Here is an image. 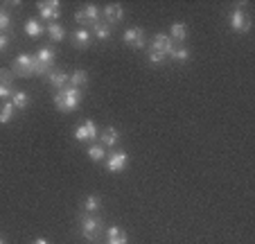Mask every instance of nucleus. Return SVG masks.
Segmentation results:
<instances>
[{
    "mask_svg": "<svg viewBox=\"0 0 255 244\" xmlns=\"http://www.w3.org/2000/svg\"><path fill=\"white\" fill-rule=\"evenodd\" d=\"M79 104H82V88L66 86L61 91H57V95H54V106L61 113H70V111L79 109Z\"/></svg>",
    "mask_w": 255,
    "mask_h": 244,
    "instance_id": "obj_1",
    "label": "nucleus"
},
{
    "mask_svg": "<svg viewBox=\"0 0 255 244\" xmlns=\"http://www.w3.org/2000/svg\"><path fill=\"white\" fill-rule=\"evenodd\" d=\"M34 59H36V75H39V77H48L50 72H52L57 52H54L52 48H41L39 52L34 54Z\"/></svg>",
    "mask_w": 255,
    "mask_h": 244,
    "instance_id": "obj_2",
    "label": "nucleus"
},
{
    "mask_svg": "<svg viewBox=\"0 0 255 244\" xmlns=\"http://www.w3.org/2000/svg\"><path fill=\"white\" fill-rule=\"evenodd\" d=\"M14 72L20 77L36 75V59H34V54H18L14 59Z\"/></svg>",
    "mask_w": 255,
    "mask_h": 244,
    "instance_id": "obj_3",
    "label": "nucleus"
},
{
    "mask_svg": "<svg viewBox=\"0 0 255 244\" xmlns=\"http://www.w3.org/2000/svg\"><path fill=\"white\" fill-rule=\"evenodd\" d=\"M75 20H77L79 25H84V29H88V27L100 23V9H97L95 5H88L75 14Z\"/></svg>",
    "mask_w": 255,
    "mask_h": 244,
    "instance_id": "obj_4",
    "label": "nucleus"
},
{
    "mask_svg": "<svg viewBox=\"0 0 255 244\" xmlns=\"http://www.w3.org/2000/svg\"><path fill=\"white\" fill-rule=\"evenodd\" d=\"M100 233H102V222L97 220V217H91V215L82 217V235L84 238L95 242V240L100 238Z\"/></svg>",
    "mask_w": 255,
    "mask_h": 244,
    "instance_id": "obj_5",
    "label": "nucleus"
},
{
    "mask_svg": "<svg viewBox=\"0 0 255 244\" xmlns=\"http://www.w3.org/2000/svg\"><path fill=\"white\" fill-rule=\"evenodd\" d=\"M39 16L54 23V20L61 16V5H59L57 0H50V2H39Z\"/></svg>",
    "mask_w": 255,
    "mask_h": 244,
    "instance_id": "obj_6",
    "label": "nucleus"
},
{
    "mask_svg": "<svg viewBox=\"0 0 255 244\" xmlns=\"http://www.w3.org/2000/svg\"><path fill=\"white\" fill-rule=\"evenodd\" d=\"M172 48H174V41L167 36V34H156V36L151 38V45H149L151 52H160V54H165V57L169 54Z\"/></svg>",
    "mask_w": 255,
    "mask_h": 244,
    "instance_id": "obj_7",
    "label": "nucleus"
},
{
    "mask_svg": "<svg viewBox=\"0 0 255 244\" xmlns=\"http://www.w3.org/2000/svg\"><path fill=\"white\" fill-rule=\"evenodd\" d=\"M231 25H233V29H235V32L244 34V32H249V29H251V18L242 9H235L231 14Z\"/></svg>",
    "mask_w": 255,
    "mask_h": 244,
    "instance_id": "obj_8",
    "label": "nucleus"
},
{
    "mask_svg": "<svg viewBox=\"0 0 255 244\" xmlns=\"http://www.w3.org/2000/svg\"><path fill=\"white\" fill-rule=\"evenodd\" d=\"M122 38H125V43L127 45H131V48H142V45H144V32H142V29H140V27H131V29H127V32H125V36H122Z\"/></svg>",
    "mask_w": 255,
    "mask_h": 244,
    "instance_id": "obj_9",
    "label": "nucleus"
},
{
    "mask_svg": "<svg viewBox=\"0 0 255 244\" xmlns=\"http://www.w3.org/2000/svg\"><path fill=\"white\" fill-rule=\"evenodd\" d=\"M127 161H129V154H127V152H116V154H111V156H109L106 168H109V172H120V170L127 165Z\"/></svg>",
    "mask_w": 255,
    "mask_h": 244,
    "instance_id": "obj_10",
    "label": "nucleus"
},
{
    "mask_svg": "<svg viewBox=\"0 0 255 244\" xmlns=\"http://www.w3.org/2000/svg\"><path fill=\"white\" fill-rule=\"evenodd\" d=\"M75 138L77 140H95L97 138V127H95V122L93 120H88V122H84L82 127H79L77 131H75Z\"/></svg>",
    "mask_w": 255,
    "mask_h": 244,
    "instance_id": "obj_11",
    "label": "nucleus"
},
{
    "mask_svg": "<svg viewBox=\"0 0 255 244\" xmlns=\"http://www.w3.org/2000/svg\"><path fill=\"white\" fill-rule=\"evenodd\" d=\"M125 11H122V5L120 2H113V5H106L104 9V18H106V25H113V23H120Z\"/></svg>",
    "mask_w": 255,
    "mask_h": 244,
    "instance_id": "obj_12",
    "label": "nucleus"
},
{
    "mask_svg": "<svg viewBox=\"0 0 255 244\" xmlns=\"http://www.w3.org/2000/svg\"><path fill=\"white\" fill-rule=\"evenodd\" d=\"M48 79H50V84H52V88L61 91V88L68 86V81H70V75H68V72H63V70H59V72L52 70V72L48 75Z\"/></svg>",
    "mask_w": 255,
    "mask_h": 244,
    "instance_id": "obj_13",
    "label": "nucleus"
},
{
    "mask_svg": "<svg viewBox=\"0 0 255 244\" xmlns=\"http://www.w3.org/2000/svg\"><path fill=\"white\" fill-rule=\"evenodd\" d=\"M118 129H113V127H109V129H104L102 131V136H97L100 138V143H102V147H113V145L118 143Z\"/></svg>",
    "mask_w": 255,
    "mask_h": 244,
    "instance_id": "obj_14",
    "label": "nucleus"
},
{
    "mask_svg": "<svg viewBox=\"0 0 255 244\" xmlns=\"http://www.w3.org/2000/svg\"><path fill=\"white\" fill-rule=\"evenodd\" d=\"M91 43V29H77V32L72 34V45H77V48H86Z\"/></svg>",
    "mask_w": 255,
    "mask_h": 244,
    "instance_id": "obj_15",
    "label": "nucleus"
},
{
    "mask_svg": "<svg viewBox=\"0 0 255 244\" xmlns=\"http://www.w3.org/2000/svg\"><path fill=\"white\" fill-rule=\"evenodd\" d=\"M185 36H188V27H185L183 23H174L172 27H169V38H172V41H178V43H183Z\"/></svg>",
    "mask_w": 255,
    "mask_h": 244,
    "instance_id": "obj_16",
    "label": "nucleus"
},
{
    "mask_svg": "<svg viewBox=\"0 0 255 244\" xmlns=\"http://www.w3.org/2000/svg\"><path fill=\"white\" fill-rule=\"evenodd\" d=\"M106 235H109V244H127V242H129L127 233L122 229H118V226H111Z\"/></svg>",
    "mask_w": 255,
    "mask_h": 244,
    "instance_id": "obj_17",
    "label": "nucleus"
},
{
    "mask_svg": "<svg viewBox=\"0 0 255 244\" xmlns=\"http://www.w3.org/2000/svg\"><path fill=\"white\" fill-rule=\"evenodd\" d=\"M25 32H27V36L36 38V36H41V34L45 32V27L39 23V18H29L27 23H25Z\"/></svg>",
    "mask_w": 255,
    "mask_h": 244,
    "instance_id": "obj_18",
    "label": "nucleus"
},
{
    "mask_svg": "<svg viewBox=\"0 0 255 244\" xmlns=\"http://www.w3.org/2000/svg\"><path fill=\"white\" fill-rule=\"evenodd\" d=\"M45 32H48L50 38L57 41V43H61L63 38H66V29H63V25H59V23H50L48 27H45Z\"/></svg>",
    "mask_w": 255,
    "mask_h": 244,
    "instance_id": "obj_19",
    "label": "nucleus"
},
{
    "mask_svg": "<svg viewBox=\"0 0 255 244\" xmlns=\"http://www.w3.org/2000/svg\"><path fill=\"white\" fill-rule=\"evenodd\" d=\"M167 57L174 59V61H188V59H190V50L185 48V45H174V48L169 50Z\"/></svg>",
    "mask_w": 255,
    "mask_h": 244,
    "instance_id": "obj_20",
    "label": "nucleus"
},
{
    "mask_svg": "<svg viewBox=\"0 0 255 244\" xmlns=\"http://www.w3.org/2000/svg\"><path fill=\"white\" fill-rule=\"evenodd\" d=\"M14 118V104L11 102H2L0 104V125H7Z\"/></svg>",
    "mask_w": 255,
    "mask_h": 244,
    "instance_id": "obj_21",
    "label": "nucleus"
},
{
    "mask_svg": "<svg viewBox=\"0 0 255 244\" xmlns=\"http://www.w3.org/2000/svg\"><path fill=\"white\" fill-rule=\"evenodd\" d=\"M86 81H88V72L86 70H75L70 75V86H75V88L86 86Z\"/></svg>",
    "mask_w": 255,
    "mask_h": 244,
    "instance_id": "obj_22",
    "label": "nucleus"
},
{
    "mask_svg": "<svg viewBox=\"0 0 255 244\" xmlns=\"http://www.w3.org/2000/svg\"><path fill=\"white\" fill-rule=\"evenodd\" d=\"M11 104H14V109H27L29 104V95L23 91H16L14 95H11Z\"/></svg>",
    "mask_w": 255,
    "mask_h": 244,
    "instance_id": "obj_23",
    "label": "nucleus"
},
{
    "mask_svg": "<svg viewBox=\"0 0 255 244\" xmlns=\"http://www.w3.org/2000/svg\"><path fill=\"white\" fill-rule=\"evenodd\" d=\"M93 34H95L100 41H106V38L111 36V25H106V23H97V25H93Z\"/></svg>",
    "mask_w": 255,
    "mask_h": 244,
    "instance_id": "obj_24",
    "label": "nucleus"
},
{
    "mask_svg": "<svg viewBox=\"0 0 255 244\" xmlns=\"http://www.w3.org/2000/svg\"><path fill=\"white\" fill-rule=\"evenodd\" d=\"M84 211L86 213H95V211H100V197H88L86 199V204H84Z\"/></svg>",
    "mask_w": 255,
    "mask_h": 244,
    "instance_id": "obj_25",
    "label": "nucleus"
},
{
    "mask_svg": "<svg viewBox=\"0 0 255 244\" xmlns=\"http://www.w3.org/2000/svg\"><path fill=\"white\" fill-rule=\"evenodd\" d=\"M88 156H91L93 161H104V147H102V145H93V147L88 149Z\"/></svg>",
    "mask_w": 255,
    "mask_h": 244,
    "instance_id": "obj_26",
    "label": "nucleus"
},
{
    "mask_svg": "<svg viewBox=\"0 0 255 244\" xmlns=\"http://www.w3.org/2000/svg\"><path fill=\"white\" fill-rule=\"evenodd\" d=\"M9 25H11L9 14H7V11H2V9H0V34L5 32V29H9Z\"/></svg>",
    "mask_w": 255,
    "mask_h": 244,
    "instance_id": "obj_27",
    "label": "nucleus"
},
{
    "mask_svg": "<svg viewBox=\"0 0 255 244\" xmlns=\"http://www.w3.org/2000/svg\"><path fill=\"white\" fill-rule=\"evenodd\" d=\"M14 77H11V72L9 70H0V86H11L14 84Z\"/></svg>",
    "mask_w": 255,
    "mask_h": 244,
    "instance_id": "obj_28",
    "label": "nucleus"
},
{
    "mask_svg": "<svg viewBox=\"0 0 255 244\" xmlns=\"http://www.w3.org/2000/svg\"><path fill=\"white\" fill-rule=\"evenodd\" d=\"M14 86H0V100H7V97L14 95Z\"/></svg>",
    "mask_w": 255,
    "mask_h": 244,
    "instance_id": "obj_29",
    "label": "nucleus"
},
{
    "mask_svg": "<svg viewBox=\"0 0 255 244\" xmlns=\"http://www.w3.org/2000/svg\"><path fill=\"white\" fill-rule=\"evenodd\" d=\"M9 48V36L7 34H0V52H5Z\"/></svg>",
    "mask_w": 255,
    "mask_h": 244,
    "instance_id": "obj_30",
    "label": "nucleus"
},
{
    "mask_svg": "<svg viewBox=\"0 0 255 244\" xmlns=\"http://www.w3.org/2000/svg\"><path fill=\"white\" fill-rule=\"evenodd\" d=\"M163 59H165V54H160V52H151V50H149V61H151V63H160Z\"/></svg>",
    "mask_w": 255,
    "mask_h": 244,
    "instance_id": "obj_31",
    "label": "nucleus"
},
{
    "mask_svg": "<svg viewBox=\"0 0 255 244\" xmlns=\"http://www.w3.org/2000/svg\"><path fill=\"white\" fill-rule=\"evenodd\" d=\"M34 244H48V240H43V238H39V240H36V242H34Z\"/></svg>",
    "mask_w": 255,
    "mask_h": 244,
    "instance_id": "obj_32",
    "label": "nucleus"
},
{
    "mask_svg": "<svg viewBox=\"0 0 255 244\" xmlns=\"http://www.w3.org/2000/svg\"><path fill=\"white\" fill-rule=\"evenodd\" d=\"M0 244H5V242H2V238H0Z\"/></svg>",
    "mask_w": 255,
    "mask_h": 244,
    "instance_id": "obj_33",
    "label": "nucleus"
}]
</instances>
